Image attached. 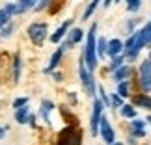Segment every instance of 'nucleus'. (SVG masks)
I'll list each match as a JSON object with an SVG mask.
<instances>
[{"label": "nucleus", "instance_id": "nucleus-20", "mask_svg": "<svg viewBox=\"0 0 151 145\" xmlns=\"http://www.w3.org/2000/svg\"><path fill=\"white\" fill-rule=\"evenodd\" d=\"M121 115H125V117H136V110L129 106V104H121Z\"/></svg>", "mask_w": 151, "mask_h": 145}, {"label": "nucleus", "instance_id": "nucleus-37", "mask_svg": "<svg viewBox=\"0 0 151 145\" xmlns=\"http://www.w3.org/2000/svg\"><path fill=\"white\" fill-rule=\"evenodd\" d=\"M118 2H119V0H118Z\"/></svg>", "mask_w": 151, "mask_h": 145}, {"label": "nucleus", "instance_id": "nucleus-27", "mask_svg": "<svg viewBox=\"0 0 151 145\" xmlns=\"http://www.w3.org/2000/svg\"><path fill=\"white\" fill-rule=\"evenodd\" d=\"M110 104H112V108H119L121 104H123V101H121V97L116 93V95H112V99H110Z\"/></svg>", "mask_w": 151, "mask_h": 145}, {"label": "nucleus", "instance_id": "nucleus-19", "mask_svg": "<svg viewBox=\"0 0 151 145\" xmlns=\"http://www.w3.org/2000/svg\"><path fill=\"white\" fill-rule=\"evenodd\" d=\"M118 95L123 99V97H129V80H121L119 86H118Z\"/></svg>", "mask_w": 151, "mask_h": 145}, {"label": "nucleus", "instance_id": "nucleus-36", "mask_svg": "<svg viewBox=\"0 0 151 145\" xmlns=\"http://www.w3.org/2000/svg\"><path fill=\"white\" fill-rule=\"evenodd\" d=\"M147 123H151V115H149V117H147Z\"/></svg>", "mask_w": 151, "mask_h": 145}, {"label": "nucleus", "instance_id": "nucleus-6", "mask_svg": "<svg viewBox=\"0 0 151 145\" xmlns=\"http://www.w3.org/2000/svg\"><path fill=\"white\" fill-rule=\"evenodd\" d=\"M103 117V102L101 101H95L93 102V114H91V123H90V130L91 134L97 136V132H99V121Z\"/></svg>", "mask_w": 151, "mask_h": 145}, {"label": "nucleus", "instance_id": "nucleus-17", "mask_svg": "<svg viewBox=\"0 0 151 145\" xmlns=\"http://www.w3.org/2000/svg\"><path fill=\"white\" fill-rule=\"evenodd\" d=\"M106 39L104 37H99V41H95V50H97V54H99V58H103L104 54H106Z\"/></svg>", "mask_w": 151, "mask_h": 145}, {"label": "nucleus", "instance_id": "nucleus-33", "mask_svg": "<svg viewBox=\"0 0 151 145\" xmlns=\"http://www.w3.org/2000/svg\"><path fill=\"white\" fill-rule=\"evenodd\" d=\"M4 134H6V129H2V126H0V140L4 138Z\"/></svg>", "mask_w": 151, "mask_h": 145}, {"label": "nucleus", "instance_id": "nucleus-3", "mask_svg": "<svg viewBox=\"0 0 151 145\" xmlns=\"http://www.w3.org/2000/svg\"><path fill=\"white\" fill-rule=\"evenodd\" d=\"M82 143V134L77 126H65L60 134H58L56 145H80Z\"/></svg>", "mask_w": 151, "mask_h": 145}, {"label": "nucleus", "instance_id": "nucleus-12", "mask_svg": "<svg viewBox=\"0 0 151 145\" xmlns=\"http://www.w3.org/2000/svg\"><path fill=\"white\" fill-rule=\"evenodd\" d=\"M131 76V67L129 65H121L118 67L114 71V78H116V82H121V80H127Z\"/></svg>", "mask_w": 151, "mask_h": 145}, {"label": "nucleus", "instance_id": "nucleus-34", "mask_svg": "<svg viewBox=\"0 0 151 145\" xmlns=\"http://www.w3.org/2000/svg\"><path fill=\"white\" fill-rule=\"evenodd\" d=\"M112 4V0H104V6H110Z\"/></svg>", "mask_w": 151, "mask_h": 145}, {"label": "nucleus", "instance_id": "nucleus-7", "mask_svg": "<svg viewBox=\"0 0 151 145\" xmlns=\"http://www.w3.org/2000/svg\"><path fill=\"white\" fill-rule=\"evenodd\" d=\"M99 129H101V136H103V140L106 141L108 145L110 143H114V140H116V134H114V129H112V125L108 123V119L106 117H101V121H99Z\"/></svg>", "mask_w": 151, "mask_h": 145}, {"label": "nucleus", "instance_id": "nucleus-16", "mask_svg": "<svg viewBox=\"0 0 151 145\" xmlns=\"http://www.w3.org/2000/svg\"><path fill=\"white\" fill-rule=\"evenodd\" d=\"M134 104H136V106H142V108L151 110V99L147 95H136L134 97Z\"/></svg>", "mask_w": 151, "mask_h": 145}, {"label": "nucleus", "instance_id": "nucleus-10", "mask_svg": "<svg viewBox=\"0 0 151 145\" xmlns=\"http://www.w3.org/2000/svg\"><path fill=\"white\" fill-rule=\"evenodd\" d=\"M69 26H71V21H65V22H63V24H62V26H60V28H58V30L50 36V41H52V43H60V41H62V37L67 34Z\"/></svg>", "mask_w": 151, "mask_h": 145}, {"label": "nucleus", "instance_id": "nucleus-4", "mask_svg": "<svg viewBox=\"0 0 151 145\" xmlns=\"http://www.w3.org/2000/svg\"><path fill=\"white\" fill-rule=\"evenodd\" d=\"M28 36H30L34 45H43L45 37H47V24L45 22H34V24H30Z\"/></svg>", "mask_w": 151, "mask_h": 145}, {"label": "nucleus", "instance_id": "nucleus-8", "mask_svg": "<svg viewBox=\"0 0 151 145\" xmlns=\"http://www.w3.org/2000/svg\"><path fill=\"white\" fill-rule=\"evenodd\" d=\"M140 86L144 91H151V71H149L147 60L140 65Z\"/></svg>", "mask_w": 151, "mask_h": 145}, {"label": "nucleus", "instance_id": "nucleus-15", "mask_svg": "<svg viewBox=\"0 0 151 145\" xmlns=\"http://www.w3.org/2000/svg\"><path fill=\"white\" fill-rule=\"evenodd\" d=\"M37 0H19V4H15L17 6V13H24V11H28L30 8H34L36 6Z\"/></svg>", "mask_w": 151, "mask_h": 145}, {"label": "nucleus", "instance_id": "nucleus-32", "mask_svg": "<svg viewBox=\"0 0 151 145\" xmlns=\"http://www.w3.org/2000/svg\"><path fill=\"white\" fill-rule=\"evenodd\" d=\"M9 32H11V26H9V24H4L2 30H0V34H2V36H8Z\"/></svg>", "mask_w": 151, "mask_h": 145}, {"label": "nucleus", "instance_id": "nucleus-25", "mask_svg": "<svg viewBox=\"0 0 151 145\" xmlns=\"http://www.w3.org/2000/svg\"><path fill=\"white\" fill-rule=\"evenodd\" d=\"M13 67H15L13 78H15V80H19V74H21V58H19V56H15V63H13Z\"/></svg>", "mask_w": 151, "mask_h": 145}, {"label": "nucleus", "instance_id": "nucleus-30", "mask_svg": "<svg viewBox=\"0 0 151 145\" xmlns=\"http://www.w3.org/2000/svg\"><path fill=\"white\" fill-rule=\"evenodd\" d=\"M4 11H6V13H8V15L11 17V15H15V13H17V6H15V4H6Z\"/></svg>", "mask_w": 151, "mask_h": 145}, {"label": "nucleus", "instance_id": "nucleus-24", "mask_svg": "<svg viewBox=\"0 0 151 145\" xmlns=\"http://www.w3.org/2000/svg\"><path fill=\"white\" fill-rule=\"evenodd\" d=\"M142 32H144V41H146V45H151V22H147Z\"/></svg>", "mask_w": 151, "mask_h": 145}, {"label": "nucleus", "instance_id": "nucleus-9", "mask_svg": "<svg viewBox=\"0 0 151 145\" xmlns=\"http://www.w3.org/2000/svg\"><path fill=\"white\" fill-rule=\"evenodd\" d=\"M121 50H123V43H121V39H112V41L106 43V54L110 56H119Z\"/></svg>", "mask_w": 151, "mask_h": 145}, {"label": "nucleus", "instance_id": "nucleus-26", "mask_svg": "<svg viewBox=\"0 0 151 145\" xmlns=\"http://www.w3.org/2000/svg\"><path fill=\"white\" fill-rule=\"evenodd\" d=\"M140 8V0H127V9L129 11H138Z\"/></svg>", "mask_w": 151, "mask_h": 145}, {"label": "nucleus", "instance_id": "nucleus-31", "mask_svg": "<svg viewBox=\"0 0 151 145\" xmlns=\"http://www.w3.org/2000/svg\"><path fill=\"white\" fill-rule=\"evenodd\" d=\"M26 104H28V99L22 97V99H17V101L13 102V106H15V108H21V106H26Z\"/></svg>", "mask_w": 151, "mask_h": 145}, {"label": "nucleus", "instance_id": "nucleus-14", "mask_svg": "<svg viewBox=\"0 0 151 145\" xmlns=\"http://www.w3.org/2000/svg\"><path fill=\"white\" fill-rule=\"evenodd\" d=\"M131 129H132V136H134V138H144V136H146V130H144V121L134 119L131 123Z\"/></svg>", "mask_w": 151, "mask_h": 145}, {"label": "nucleus", "instance_id": "nucleus-35", "mask_svg": "<svg viewBox=\"0 0 151 145\" xmlns=\"http://www.w3.org/2000/svg\"><path fill=\"white\" fill-rule=\"evenodd\" d=\"M110 145H123V143H119V141H114V143H110Z\"/></svg>", "mask_w": 151, "mask_h": 145}, {"label": "nucleus", "instance_id": "nucleus-13", "mask_svg": "<svg viewBox=\"0 0 151 145\" xmlns=\"http://www.w3.org/2000/svg\"><path fill=\"white\" fill-rule=\"evenodd\" d=\"M15 119L19 121L21 125L28 123V119H30V110H28L26 106H21V108H17V112H15Z\"/></svg>", "mask_w": 151, "mask_h": 145}, {"label": "nucleus", "instance_id": "nucleus-22", "mask_svg": "<svg viewBox=\"0 0 151 145\" xmlns=\"http://www.w3.org/2000/svg\"><path fill=\"white\" fill-rule=\"evenodd\" d=\"M123 61H125L123 56H114V58H112V65H110V69H112V71H116L118 67L123 65Z\"/></svg>", "mask_w": 151, "mask_h": 145}, {"label": "nucleus", "instance_id": "nucleus-29", "mask_svg": "<svg viewBox=\"0 0 151 145\" xmlns=\"http://www.w3.org/2000/svg\"><path fill=\"white\" fill-rule=\"evenodd\" d=\"M8 22H9V15L6 13L4 9H0V28H2L4 24H8Z\"/></svg>", "mask_w": 151, "mask_h": 145}, {"label": "nucleus", "instance_id": "nucleus-23", "mask_svg": "<svg viewBox=\"0 0 151 145\" xmlns=\"http://www.w3.org/2000/svg\"><path fill=\"white\" fill-rule=\"evenodd\" d=\"M54 108V104L52 102H49V101H45L43 102V110H41V114H43V117H45V121H49V112Z\"/></svg>", "mask_w": 151, "mask_h": 145}, {"label": "nucleus", "instance_id": "nucleus-2", "mask_svg": "<svg viewBox=\"0 0 151 145\" xmlns=\"http://www.w3.org/2000/svg\"><path fill=\"white\" fill-rule=\"evenodd\" d=\"M144 47H146V41H144V32H136V34H132V36L127 39V43H125V54L129 60H134V58L138 56V52H140Z\"/></svg>", "mask_w": 151, "mask_h": 145}, {"label": "nucleus", "instance_id": "nucleus-11", "mask_svg": "<svg viewBox=\"0 0 151 145\" xmlns=\"http://www.w3.org/2000/svg\"><path fill=\"white\" fill-rule=\"evenodd\" d=\"M63 50H65V47H62L58 49L54 54H52V58H50V63H49V67H47V73H50V71H54V69L58 67V63H60V60H62V54H63Z\"/></svg>", "mask_w": 151, "mask_h": 145}, {"label": "nucleus", "instance_id": "nucleus-28", "mask_svg": "<svg viewBox=\"0 0 151 145\" xmlns=\"http://www.w3.org/2000/svg\"><path fill=\"white\" fill-rule=\"evenodd\" d=\"M52 2V0H41V2H36V6H34V9L36 11H41V9H45L47 6Z\"/></svg>", "mask_w": 151, "mask_h": 145}, {"label": "nucleus", "instance_id": "nucleus-21", "mask_svg": "<svg viewBox=\"0 0 151 145\" xmlns=\"http://www.w3.org/2000/svg\"><path fill=\"white\" fill-rule=\"evenodd\" d=\"M99 2H101V0H91V2H90V6H88V8H86V11H84V19H90V17L93 15V11L97 9V6H99Z\"/></svg>", "mask_w": 151, "mask_h": 145}, {"label": "nucleus", "instance_id": "nucleus-1", "mask_svg": "<svg viewBox=\"0 0 151 145\" xmlns=\"http://www.w3.org/2000/svg\"><path fill=\"white\" fill-rule=\"evenodd\" d=\"M95 32H97V24H91L90 26V32H88V39H86V50H84V56L82 60L86 63V67L90 71H93L97 67V50H95Z\"/></svg>", "mask_w": 151, "mask_h": 145}, {"label": "nucleus", "instance_id": "nucleus-5", "mask_svg": "<svg viewBox=\"0 0 151 145\" xmlns=\"http://www.w3.org/2000/svg\"><path fill=\"white\" fill-rule=\"evenodd\" d=\"M80 80H82V86H84L86 93L93 97L95 95V82H93V76H91L90 69L86 67L84 60H80Z\"/></svg>", "mask_w": 151, "mask_h": 145}, {"label": "nucleus", "instance_id": "nucleus-18", "mask_svg": "<svg viewBox=\"0 0 151 145\" xmlns=\"http://www.w3.org/2000/svg\"><path fill=\"white\" fill-rule=\"evenodd\" d=\"M80 39H82V30H80V28H73V30L69 32V43L75 45V43H78Z\"/></svg>", "mask_w": 151, "mask_h": 145}]
</instances>
